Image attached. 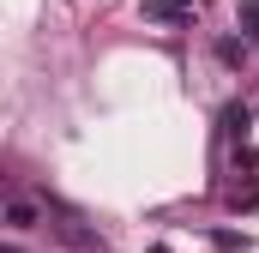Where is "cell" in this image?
Returning <instances> with one entry per match:
<instances>
[{"instance_id":"obj_1","label":"cell","mask_w":259,"mask_h":253,"mask_svg":"<svg viewBox=\"0 0 259 253\" xmlns=\"http://www.w3.org/2000/svg\"><path fill=\"white\" fill-rule=\"evenodd\" d=\"M49 229H55V235H61L66 247H78V253H103V241H97V229H84V223H78V217H72V211H61V217H55V223H49Z\"/></svg>"},{"instance_id":"obj_2","label":"cell","mask_w":259,"mask_h":253,"mask_svg":"<svg viewBox=\"0 0 259 253\" xmlns=\"http://www.w3.org/2000/svg\"><path fill=\"white\" fill-rule=\"evenodd\" d=\"M42 205L36 199H6V229H42Z\"/></svg>"},{"instance_id":"obj_3","label":"cell","mask_w":259,"mask_h":253,"mask_svg":"<svg viewBox=\"0 0 259 253\" xmlns=\"http://www.w3.org/2000/svg\"><path fill=\"white\" fill-rule=\"evenodd\" d=\"M193 6L187 0H145V18H157V24H181Z\"/></svg>"},{"instance_id":"obj_4","label":"cell","mask_w":259,"mask_h":253,"mask_svg":"<svg viewBox=\"0 0 259 253\" xmlns=\"http://www.w3.org/2000/svg\"><path fill=\"white\" fill-rule=\"evenodd\" d=\"M223 205H229V211H253V205H259V181H241V187H229V193H223Z\"/></svg>"},{"instance_id":"obj_5","label":"cell","mask_w":259,"mask_h":253,"mask_svg":"<svg viewBox=\"0 0 259 253\" xmlns=\"http://www.w3.org/2000/svg\"><path fill=\"white\" fill-rule=\"evenodd\" d=\"M223 133H229V139H241V133H247V109H241V103H229V109H223Z\"/></svg>"},{"instance_id":"obj_6","label":"cell","mask_w":259,"mask_h":253,"mask_svg":"<svg viewBox=\"0 0 259 253\" xmlns=\"http://www.w3.org/2000/svg\"><path fill=\"white\" fill-rule=\"evenodd\" d=\"M235 18H241V30L259 43V0H241V6H235Z\"/></svg>"},{"instance_id":"obj_7","label":"cell","mask_w":259,"mask_h":253,"mask_svg":"<svg viewBox=\"0 0 259 253\" xmlns=\"http://www.w3.org/2000/svg\"><path fill=\"white\" fill-rule=\"evenodd\" d=\"M151 253H169V247H151Z\"/></svg>"}]
</instances>
